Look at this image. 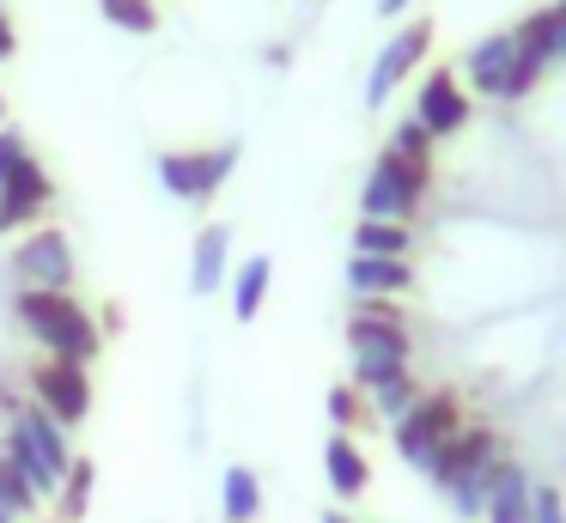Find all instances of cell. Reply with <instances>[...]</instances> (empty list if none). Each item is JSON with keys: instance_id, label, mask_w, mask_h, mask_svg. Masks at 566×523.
Here are the masks:
<instances>
[{"instance_id": "6da1fadb", "label": "cell", "mask_w": 566, "mask_h": 523, "mask_svg": "<svg viewBox=\"0 0 566 523\" xmlns=\"http://www.w3.org/2000/svg\"><path fill=\"white\" fill-rule=\"evenodd\" d=\"M13 316L25 323V335L38 341L50 359L67 365H92L104 353V328L92 323V311L74 292H43V286H19L13 292Z\"/></svg>"}, {"instance_id": "7a4b0ae2", "label": "cell", "mask_w": 566, "mask_h": 523, "mask_svg": "<svg viewBox=\"0 0 566 523\" xmlns=\"http://www.w3.org/2000/svg\"><path fill=\"white\" fill-rule=\"evenodd\" d=\"M347 347H354V377H347V384L366 389V396L415 372V341H408V323H371V316L354 311V323H347Z\"/></svg>"}, {"instance_id": "3957f363", "label": "cell", "mask_w": 566, "mask_h": 523, "mask_svg": "<svg viewBox=\"0 0 566 523\" xmlns=\"http://www.w3.org/2000/svg\"><path fill=\"white\" fill-rule=\"evenodd\" d=\"M463 426H469V420H463V401H457V389H427V396H420L415 408H408L402 420L390 426L396 457H402L408 469H427V462L439 457V444H451Z\"/></svg>"}, {"instance_id": "277c9868", "label": "cell", "mask_w": 566, "mask_h": 523, "mask_svg": "<svg viewBox=\"0 0 566 523\" xmlns=\"http://www.w3.org/2000/svg\"><path fill=\"white\" fill-rule=\"evenodd\" d=\"M427 189H432V165H408V158H396L384 146L366 189H359V219H396V226H408L420 213V201H427Z\"/></svg>"}, {"instance_id": "5b68a950", "label": "cell", "mask_w": 566, "mask_h": 523, "mask_svg": "<svg viewBox=\"0 0 566 523\" xmlns=\"http://www.w3.org/2000/svg\"><path fill=\"white\" fill-rule=\"evenodd\" d=\"M238 170V140H220V146H184V153H159V182L165 195L189 207H208L213 195L226 189V177Z\"/></svg>"}, {"instance_id": "8992f818", "label": "cell", "mask_w": 566, "mask_h": 523, "mask_svg": "<svg viewBox=\"0 0 566 523\" xmlns=\"http://www.w3.org/2000/svg\"><path fill=\"white\" fill-rule=\"evenodd\" d=\"M13 274H19V286L74 292L80 262H74V243H67V231H62V226H31L25 238L13 243Z\"/></svg>"}, {"instance_id": "52a82bcc", "label": "cell", "mask_w": 566, "mask_h": 523, "mask_svg": "<svg viewBox=\"0 0 566 523\" xmlns=\"http://www.w3.org/2000/svg\"><path fill=\"white\" fill-rule=\"evenodd\" d=\"M25 396L74 432V426L92 414V365H67V359H50V353H43V359L25 372Z\"/></svg>"}, {"instance_id": "ba28073f", "label": "cell", "mask_w": 566, "mask_h": 523, "mask_svg": "<svg viewBox=\"0 0 566 523\" xmlns=\"http://www.w3.org/2000/svg\"><path fill=\"white\" fill-rule=\"evenodd\" d=\"M469 116H475V97L463 92V80H457L451 67H432L427 80L415 85V122L432 134V140H451V134H463Z\"/></svg>"}, {"instance_id": "9c48e42d", "label": "cell", "mask_w": 566, "mask_h": 523, "mask_svg": "<svg viewBox=\"0 0 566 523\" xmlns=\"http://www.w3.org/2000/svg\"><path fill=\"white\" fill-rule=\"evenodd\" d=\"M427 49H432V19L402 24V31H396L390 43L378 49V61H371V73H366V104H371V109L390 104V92L420 67V61H427Z\"/></svg>"}, {"instance_id": "30bf717a", "label": "cell", "mask_w": 566, "mask_h": 523, "mask_svg": "<svg viewBox=\"0 0 566 523\" xmlns=\"http://www.w3.org/2000/svg\"><path fill=\"white\" fill-rule=\"evenodd\" d=\"M505 457V444H500V432L493 426H463V432L451 438V444H439V457L427 462V481L439 487V493H451L463 474H481V469H493V462Z\"/></svg>"}, {"instance_id": "8fae6325", "label": "cell", "mask_w": 566, "mask_h": 523, "mask_svg": "<svg viewBox=\"0 0 566 523\" xmlns=\"http://www.w3.org/2000/svg\"><path fill=\"white\" fill-rule=\"evenodd\" d=\"M512 55H517L512 31H493V36H481V43L469 49L463 61H457V80H463V92H475V97H500V104H505V80H512Z\"/></svg>"}, {"instance_id": "7c38bea8", "label": "cell", "mask_w": 566, "mask_h": 523, "mask_svg": "<svg viewBox=\"0 0 566 523\" xmlns=\"http://www.w3.org/2000/svg\"><path fill=\"white\" fill-rule=\"evenodd\" d=\"M408 286H415L408 255H354L347 262V292L354 299H402Z\"/></svg>"}, {"instance_id": "4fadbf2b", "label": "cell", "mask_w": 566, "mask_h": 523, "mask_svg": "<svg viewBox=\"0 0 566 523\" xmlns=\"http://www.w3.org/2000/svg\"><path fill=\"white\" fill-rule=\"evenodd\" d=\"M530 493H536V481L524 474V462L500 457L493 462V493H488V517L481 523H530Z\"/></svg>"}, {"instance_id": "5bb4252c", "label": "cell", "mask_w": 566, "mask_h": 523, "mask_svg": "<svg viewBox=\"0 0 566 523\" xmlns=\"http://www.w3.org/2000/svg\"><path fill=\"white\" fill-rule=\"evenodd\" d=\"M323 469H329V493L335 499H359L371 487V462H366V450L354 444V432H329V444H323Z\"/></svg>"}, {"instance_id": "9a60e30c", "label": "cell", "mask_w": 566, "mask_h": 523, "mask_svg": "<svg viewBox=\"0 0 566 523\" xmlns=\"http://www.w3.org/2000/svg\"><path fill=\"white\" fill-rule=\"evenodd\" d=\"M226 262H232V231L226 226L196 231V250H189V292H196V299L220 292L226 286Z\"/></svg>"}, {"instance_id": "2e32d148", "label": "cell", "mask_w": 566, "mask_h": 523, "mask_svg": "<svg viewBox=\"0 0 566 523\" xmlns=\"http://www.w3.org/2000/svg\"><path fill=\"white\" fill-rule=\"evenodd\" d=\"M269 280H274V262L262 250L238 262V274H232V316L238 323H256L262 316V304H269Z\"/></svg>"}, {"instance_id": "e0dca14e", "label": "cell", "mask_w": 566, "mask_h": 523, "mask_svg": "<svg viewBox=\"0 0 566 523\" xmlns=\"http://www.w3.org/2000/svg\"><path fill=\"white\" fill-rule=\"evenodd\" d=\"M220 511H226V523H262V474L232 462L220 474Z\"/></svg>"}, {"instance_id": "ac0fdd59", "label": "cell", "mask_w": 566, "mask_h": 523, "mask_svg": "<svg viewBox=\"0 0 566 523\" xmlns=\"http://www.w3.org/2000/svg\"><path fill=\"white\" fill-rule=\"evenodd\" d=\"M92 493H98V462H92V457H74L62 493H55V523H86Z\"/></svg>"}, {"instance_id": "d6986e66", "label": "cell", "mask_w": 566, "mask_h": 523, "mask_svg": "<svg viewBox=\"0 0 566 523\" xmlns=\"http://www.w3.org/2000/svg\"><path fill=\"white\" fill-rule=\"evenodd\" d=\"M415 250V226L396 219H359L354 226V255H408Z\"/></svg>"}, {"instance_id": "ffe728a7", "label": "cell", "mask_w": 566, "mask_h": 523, "mask_svg": "<svg viewBox=\"0 0 566 523\" xmlns=\"http://www.w3.org/2000/svg\"><path fill=\"white\" fill-rule=\"evenodd\" d=\"M0 195H13V201H38V207H55V177L43 170L38 153H19L13 177H7V189Z\"/></svg>"}, {"instance_id": "44dd1931", "label": "cell", "mask_w": 566, "mask_h": 523, "mask_svg": "<svg viewBox=\"0 0 566 523\" xmlns=\"http://www.w3.org/2000/svg\"><path fill=\"white\" fill-rule=\"evenodd\" d=\"M420 396H427V384H420V377L415 372H408V377H396V384H384V389H371V420H384V426H396V420H402V414L408 408H415V401Z\"/></svg>"}, {"instance_id": "7402d4cb", "label": "cell", "mask_w": 566, "mask_h": 523, "mask_svg": "<svg viewBox=\"0 0 566 523\" xmlns=\"http://www.w3.org/2000/svg\"><path fill=\"white\" fill-rule=\"evenodd\" d=\"M0 505L13 511L19 523H38V511H43V493H38V487H31L7 457H0Z\"/></svg>"}, {"instance_id": "603a6c76", "label": "cell", "mask_w": 566, "mask_h": 523, "mask_svg": "<svg viewBox=\"0 0 566 523\" xmlns=\"http://www.w3.org/2000/svg\"><path fill=\"white\" fill-rule=\"evenodd\" d=\"M329 426H335V432H366V426H371V401H366V389L335 384V389H329Z\"/></svg>"}, {"instance_id": "cb8c5ba5", "label": "cell", "mask_w": 566, "mask_h": 523, "mask_svg": "<svg viewBox=\"0 0 566 523\" xmlns=\"http://www.w3.org/2000/svg\"><path fill=\"white\" fill-rule=\"evenodd\" d=\"M98 12L111 24H123V31H135V36L159 31V0H98Z\"/></svg>"}, {"instance_id": "d4e9b609", "label": "cell", "mask_w": 566, "mask_h": 523, "mask_svg": "<svg viewBox=\"0 0 566 523\" xmlns=\"http://www.w3.org/2000/svg\"><path fill=\"white\" fill-rule=\"evenodd\" d=\"M488 493H493V469H481V474H463V481L451 487V511H457L463 523L488 517Z\"/></svg>"}, {"instance_id": "484cf974", "label": "cell", "mask_w": 566, "mask_h": 523, "mask_svg": "<svg viewBox=\"0 0 566 523\" xmlns=\"http://www.w3.org/2000/svg\"><path fill=\"white\" fill-rule=\"evenodd\" d=\"M390 153L408 158V165H432V134L408 116V122H396V128H390Z\"/></svg>"}, {"instance_id": "4316f807", "label": "cell", "mask_w": 566, "mask_h": 523, "mask_svg": "<svg viewBox=\"0 0 566 523\" xmlns=\"http://www.w3.org/2000/svg\"><path fill=\"white\" fill-rule=\"evenodd\" d=\"M43 213H50V207H38V201H13V195H0V238H13V231H31V226H43Z\"/></svg>"}, {"instance_id": "83f0119b", "label": "cell", "mask_w": 566, "mask_h": 523, "mask_svg": "<svg viewBox=\"0 0 566 523\" xmlns=\"http://www.w3.org/2000/svg\"><path fill=\"white\" fill-rule=\"evenodd\" d=\"M530 523H566V493L560 487L536 481V493H530Z\"/></svg>"}, {"instance_id": "f1b7e54d", "label": "cell", "mask_w": 566, "mask_h": 523, "mask_svg": "<svg viewBox=\"0 0 566 523\" xmlns=\"http://www.w3.org/2000/svg\"><path fill=\"white\" fill-rule=\"evenodd\" d=\"M19 153H31V146H25V134H19L13 122H0V189H7V177H13Z\"/></svg>"}, {"instance_id": "f546056e", "label": "cell", "mask_w": 566, "mask_h": 523, "mask_svg": "<svg viewBox=\"0 0 566 523\" xmlns=\"http://www.w3.org/2000/svg\"><path fill=\"white\" fill-rule=\"evenodd\" d=\"M19 55V31H13V12L0 7V61H13Z\"/></svg>"}, {"instance_id": "4dcf8cb0", "label": "cell", "mask_w": 566, "mask_h": 523, "mask_svg": "<svg viewBox=\"0 0 566 523\" xmlns=\"http://www.w3.org/2000/svg\"><path fill=\"white\" fill-rule=\"evenodd\" d=\"M548 12H554V55L566 61V0H554Z\"/></svg>"}, {"instance_id": "1f68e13d", "label": "cell", "mask_w": 566, "mask_h": 523, "mask_svg": "<svg viewBox=\"0 0 566 523\" xmlns=\"http://www.w3.org/2000/svg\"><path fill=\"white\" fill-rule=\"evenodd\" d=\"M371 7H378V19H396V12L408 7V0H371Z\"/></svg>"}, {"instance_id": "d6a6232c", "label": "cell", "mask_w": 566, "mask_h": 523, "mask_svg": "<svg viewBox=\"0 0 566 523\" xmlns=\"http://www.w3.org/2000/svg\"><path fill=\"white\" fill-rule=\"evenodd\" d=\"M323 523H354V517H347V511H323Z\"/></svg>"}, {"instance_id": "836d02e7", "label": "cell", "mask_w": 566, "mask_h": 523, "mask_svg": "<svg viewBox=\"0 0 566 523\" xmlns=\"http://www.w3.org/2000/svg\"><path fill=\"white\" fill-rule=\"evenodd\" d=\"M0 523H19V517H13V511H7V505H0Z\"/></svg>"}, {"instance_id": "e575fe53", "label": "cell", "mask_w": 566, "mask_h": 523, "mask_svg": "<svg viewBox=\"0 0 566 523\" xmlns=\"http://www.w3.org/2000/svg\"><path fill=\"white\" fill-rule=\"evenodd\" d=\"M0 109H7V104H0Z\"/></svg>"}, {"instance_id": "d590c367", "label": "cell", "mask_w": 566, "mask_h": 523, "mask_svg": "<svg viewBox=\"0 0 566 523\" xmlns=\"http://www.w3.org/2000/svg\"><path fill=\"white\" fill-rule=\"evenodd\" d=\"M560 493H566V487H560Z\"/></svg>"}]
</instances>
